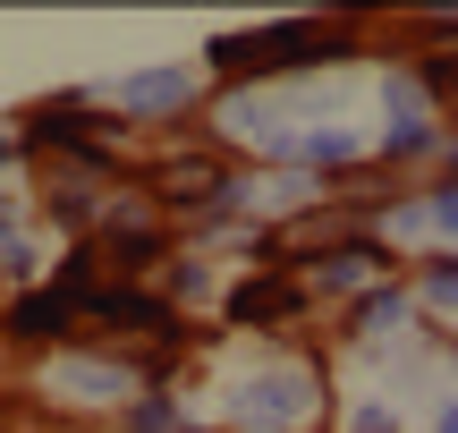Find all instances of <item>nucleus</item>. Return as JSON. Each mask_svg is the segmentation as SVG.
I'll list each match as a JSON object with an SVG mask.
<instances>
[{
	"instance_id": "f03ea898",
	"label": "nucleus",
	"mask_w": 458,
	"mask_h": 433,
	"mask_svg": "<svg viewBox=\"0 0 458 433\" xmlns=\"http://www.w3.org/2000/svg\"><path fill=\"white\" fill-rule=\"evenodd\" d=\"M442 433H458V417H450V425H442Z\"/></svg>"
},
{
	"instance_id": "f257e3e1",
	"label": "nucleus",
	"mask_w": 458,
	"mask_h": 433,
	"mask_svg": "<svg viewBox=\"0 0 458 433\" xmlns=\"http://www.w3.org/2000/svg\"><path fill=\"white\" fill-rule=\"evenodd\" d=\"M170 94H187V77H136V85H128V102H136V111H162Z\"/></svg>"
}]
</instances>
